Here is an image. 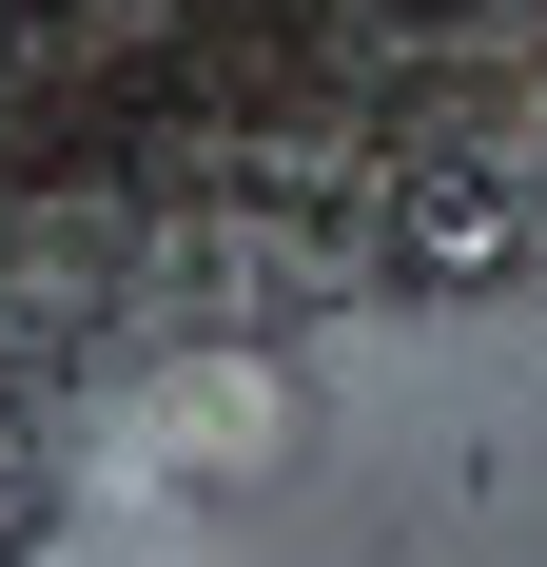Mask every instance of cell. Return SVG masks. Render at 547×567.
Here are the masks:
<instances>
[{
	"mask_svg": "<svg viewBox=\"0 0 547 567\" xmlns=\"http://www.w3.org/2000/svg\"><path fill=\"white\" fill-rule=\"evenodd\" d=\"M508 255H528V196L508 176H411V216H391V275L411 293H489Z\"/></svg>",
	"mask_w": 547,
	"mask_h": 567,
	"instance_id": "cell-1",
	"label": "cell"
}]
</instances>
